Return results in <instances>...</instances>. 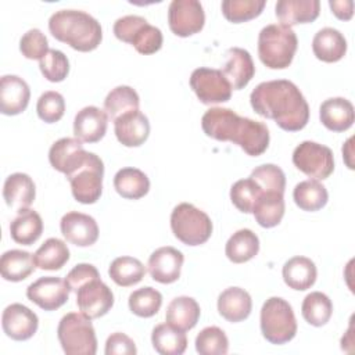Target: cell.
I'll return each instance as SVG.
<instances>
[{
  "label": "cell",
  "mask_w": 355,
  "mask_h": 355,
  "mask_svg": "<svg viewBox=\"0 0 355 355\" xmlns=\"http://www.w3.org/2000/svg\"><path fill=\"white\" fill-rule=\"evenodd\" d=\"M151 343L161 355H182L187 347V337L169 323H161L153 329Z\"/></svg>",
  "instance_id": "cell-35"
},
{
  "label": "cell",
  "mask_w": 355,
  "mask_h": 355,
  "mask_svg": "<svg viewBox=\"0 0 355 355\" xmlns=\"http://www.w3.org/2000/svg\"><path fill=\"white\" fill-rule=\"evenodd\" d=\"M252 309L251 295L241 287H229L218 297V312L227 322L245 320Z\"/></svg>",
  "instance_id": "cell-26"
},
{
  "label": "cell",
  "mask_w": 355,
  "mask_h": 355,
  "mask_svg": "<svg viewBox=\"0 0 355 355\" xmlns=\"http://www.w3.org/2000/svg\"><path fill=\"white\" fill-rule=\"evenodd\" d=\"M284 193L277 191H262L258 197L252 215L259 226L262 227H275L280 223L284 215Z\"/></svg>",
  "instance_id": "cell-31"
},
{
  "label": "cell",
  "mask_w": 355,
  "mask_h": 355,
  "mask_svg": "<svg viewBox=\"0 0 355 355\" xmlns=\"http://www.w3.org/2000/svg\"><path fill=\"white\" fill-rule=\"evenodd\" d=\"M293 164L315 180L327 179L334 171L333 151L327 146L311 140H305L294 148Z\"/></svg>",
  "instance_id": "cell-10"
},
{
  "label": "cell",
  "mask_w": 355,
  "mask_h": 355,
  "mask_svg": "<svg viewBox=\"0 0 355 355\" xmlns=\"http://www.w3.org/2000/svg\"><path fill=\"white\" fill-rule=\"evenodd\" d=\"M171 229L186 245L204 244L212 234L211 218L190 202L178 204L171 214Z\"/></svg>",
  "instance_id": "cell-7"
},
{
  "label": "cell",
  "mask_w": 355,
  "mask_h": 355,
  "mask_svg": "<svg viewBox=\"0 0 355 355\" xmlns=\"http://www.w3.org/2000/svg\"><path fill=\"white\" fill-rule=\"evenodd\" d=\"M293 198L297 207H300L302 211L313 212L322 209L327 204L329 193L320 182L308 179L295 184Z\"/></svg>",
  "instance_id": "cell-36"
},
{
  "label": "cell",
  "mask_w": 355,
  "mask_h": 355,
  "mask_svg": "<svg viewBox=\"0 0 355 355\" xmlns=\"http://www.w3.org/2000/svg\"><path fill=\"white\" fill-rule=\"evenodd\" d=\"M43 233V220L40 215L29 208L18 211V215L10 223L11 239L22 245H32Z\"/></svg>",
  "instance_id": "cell-30"
},
{
  "label": "cell",
  "mask_w": 355,
  "mask_h": 355,
  "mask_svg": "<svg viewBox=\"0 0 355 355\" xmlns=\"http://www.w3.org/2000/svg\"><path fill=\"white\" fill-rule=\"evenodd\" d=\"M259 251V239L250 229L234 232L226 241L225 254L234 263H244L252 259Z\"/></svg>",
  "instance_id": "cell-34"
},
{
  "label": "cell",
  "mask_w": 355,
  "mask_h": 355,
  "mask_svg": "<svg viewBox=\"0 0 355 355\" xmlns=\"http://www.w3.org/2000/svg\"><path fill=\"white\" fill-rule=\"evenodd\" d=\"M114 132L125 147H139L148 139L150 122L141 111H129L114 121Z\"/></svg>",
  "instance_id": "cell-19"
},
{
  "label": "cell",
  "mask_w": 355,
  "mask_h": 355,
  "mask_svg": "<svg viewBox=\"0 0 355 355\" xmlns=\"http://www.w3.org/2000/svg\"><path fill=\"white\" fill-rule=\"evenodd\" d=\"M135 341L123 333H112L105 341V355H135Z\"/></svg>",
  "instance_id": "cell-50"
},
{
  "label": "cell",
  "mask_w": 355,
  "mask_h": 355,
  "mask_svg": "<svg viewBox=\"0 0 355 355\" xmlns=\"http://www.w3.org/2000/svg\"><path fill=\"white\" fill-rule=\"evenodd\" d=\"M196 351L200 355H225L229 351V340L225 331L216 326L202 329L196 337Z\"/></svg>",
  "instance_id": "cell-42"
},
{
  "label": "cell",
  "mask_w": 355,
  "mask_h": 355,
  "mask_svg": "<svg viewBox=\"0 0 355 355\" xmlns=\"http://www.w3.org/2000/svg\"><path fill=\"white\" fill-rule=\"evenodd\" d=\"M319 118L329 130L344 132L354 123V105L344 97L327 98L319 107Z\"/></svg>",
  "instance_id": "cell-23"
},
{
  "label": "cell",
  "mask_w": 355,
  "mask_h": 355,
  "mask_svg": "<svg viewBox=\"0 0 355 355\" xmlns=\"http://www.w3.org/2000/svg\"><path fill=\"white\" fill-rule=\"evenodd\" d=\"M114 187L121 197L128 200H139L148 193L150 180L143 171L126 166L115 173Z\"/></svg>",
  "instance_id": "cell-32"
},
{
  "label": "cell",
  "mask_w": 355,
  "mask_h": 355,
  "mask_svg": "<svg viewBox=\"0 0 355 355\" xmlns=\"http://www.w3.org/2000/svg\"><path fill=\"white\" fill-rule=\"evenodd\" d=\"M200 313V305L194 298L180 295L169 302L165 313V320L175 329L187 331L197 324Z\"/></svg>",
  "instance_id": "cell-29"
},
{
  "label": "cell",
  "mask_w": 355,
  "mask_h": 355,
  "mask_svg": "<svg viewBox=\"0 0 355 355\" xmlns=\"http://www.w3.org/2000/svg\"><path fill=\"white\" fill-rule=\"evenodd\" d=\"M205 14L197 0H172L168 7V24L171 31L180 37L198 33L204 28Z\"/></svg>",
  "instance_id": "cell-12"
},
{
  "label": "cell",
  "mask_w": 355,
  "mask_h": 355,
  "mask_svg": "<svg viewBox=\"0 0 355 355\" xmlns=\"http://www.w3.org/2000/svg\"><path fill=\"white\" fill-rule=\"evenodd\" d=\"M36 265L33 255L22 250L6 251L0 258V272L4 280L22 282L31 276Z\"/></svg>",
  "instance_id": "cell-33"
},
{
  "label": "cell",
  "mask_w": 355,
  "mask_h": 355,
  "mask_svg": "<svg viewBox=\"0 0 355 355\" xmlns=\"http://www.w3.org/2000/svg\"><path fill=\"white\" fill-rule=\"evenodd\" d=\"M226 64L222 73L229 80L232 89L245 87L255 73V65L251 54L241 47H232L226 51Z\"/></svg>",
  "instance_id": "cell-22"
},
{
  "label": "cell",
  "mask_w": 355,
  "mask_h": 355,
  "mask_svg": "<svg viewBox=\"0 0 355 355\" xmlns=\"http://www.w3.org/2000/svg\"><path fill=\"white\" fill-rule=\"evenodd\" d=\"M69 291L67 282L61 277L44 276L28 286L26 297L44 311H55L68 301Z\"/></svg>",
  "instance_id": "cell-14"
},
{
  "label": "cell",
  "mask_w": 355,
  "mask_h": 355,
  "mask_svg": "<svg viewBox=\"0 0 355 355\" xmlns=\"http://www.w3.org/2000/svg\"><path fill=\"white\" fill-rule=\"evenodd\" d=\"M329 6L333 14L343 21H348L354 14V1L352 0H330Z\"/></svg>",
  "instance_id": "cell-51"
},
{
  "label": "cell",
  "mask_w": 355,
  "mask_h": 355,
  "mask_svg": "<svg viewBox=\"0 0 355 355\" xmlns=\"http://www.w3.org/2000/svg\"><path fill=\"white\" fill-rule=\"evenodd\" d=\"M76 305L89 319H97L108 313L114 305L111 288L100 279H93L76 290Z\"/></svg>",
  "instance_id": "cell-13"
},
{
  "label": "cell",
  "mask_w": 355,
  "mask_h": 355,
  "mask_svg": "<svg viewBox=\"0 0 355 355\" xmlns=\"http://www.w3.org/2000/svg\"><path fill=\"white\" fill-rule=\"evenodd\" d=\"M19 50L24 57H26L29 60L40 61L47 54V51L50 49H49V42H47V37L44 36V33L40 29L33 28V29L26 31L22 35V37L19 40Z\"/></svg>",
  "instance_id": "cell-48"
},
{
  "label": "cell",
  "mask_w": 355,
  "mask_h": 355,
  "mask_svg": "<svg viewBox=\"0 0 355 355\" xmlns=\"http://www.w3.org/2000/svg\"><path fill=\"white\" fill-rule=\"evenodd\" d=\"M61 233L71 244L89 247L98 239V226L93 216L78 211L67 212L60 222Z\"/></svg>",
  "instance_id": "cell-17"
},
{
  "label": "cell",
  "mask_w": 355,
  "mask_h": 355,
  "mask_svg": "<svg viewBox=\"0 0 355 355\" xmlns=\"http://www.w3.org/2000/svg\"><path fill=\"white\" fill-rule=\"evenodd\" d=\"M183 254L173 247H159L148 258L147 269L153 280L169 284L180 277V270L183 266Z\"/></svg>",
  "instance_id": "cell-18"
},
{
  "label": "cell",
  "mask_w": 355,
  "mask_h": 355,
  "mask_svg": "<svg viewBox=\"0 0 355 355\" xmlns=\"http://www.w3.org/2000/svg\"><path fill=\"white\" fill-rule=\"evenodd\" d=\"M302 318L315 327L324 326L333 313V304L331 300L320 291L309 293L301 305Z\"/></svg>",
  "instance_id": "cell-40"
},
{
  "label": "cell",
  "mask_w": 355,
  "mask_h": 355,
  "mask_svg": "<svg viewBox=\"0 0 355 355\" xmlns=\"http://www.w3.org/2000/svg\"><path fill=\"white\" fill-rule=\"evenodd\" d=\"M250 178L262 189V191L284 193L286 175L275 164H263L252 169Z\"/></svg>",
  "instance_id": "cell-45"
},
{
  "label": "cell",
  "mask_w": 355,
  "mask_h": 355,
  "mask_svg": "<svg viewBox=\"0 0 355 355\" xmlns=\"http://www.w3.org/2000/svg\"><path fill=\"white\" fill-rule=\"evenodd\" d=\"M319 0H279L275 12L279 21L286 26L312 22L319 17Z\"/></svg>",
  "instance_id": "cell-25"
},
{
  "label": "cell",
  "mask_w": 355,
  "mask_h": 355,
  "mask_svg": "<svg viewBox=\"0 0 355 355\" xmlns=\"http://www.w3.org/2000/svg\"><path fill=\"white\" fill-rule=\"evenodd\" d=\"M37 315L22 304H11L4 308L1 315V327L7 337L15 341H25L37 331Z\"/></svg>",
  "instance_id": "cell-16"
},
{
  "label": "cell",
  "mask_w": 355,
  "mask_h": 355,
  "mask_svg": "<svg viewBox=\"0 0 355 355\" xmlns=\"http://www.w3.org/2000/svg\"><path fill=\"white\" fill-rule=\"evenodd\" d=\"M104 164L98 155L89 153L85 164L68 180L73 198L80 204H94L103 191Z\"/></svg>",
  "instance_id": "cell-9"
},
{
  "label": "cell",
  "mask_w": 355,
  "mask_h": 355,
  "mask_svg": "<svg viewBox=\"0 0 355 355\" xmlns=\"http://www.w3.org/2000/svg\"><path fill=\"white\" fill-rule=\"evenodd\" d=\"M108 275L118 286L129 287L141 282L146 275V266L137 258L118 257L111 262Z\"/></svg>",
  "instance_id": "cell-39"
},
{
  "label": "cell",
  "mask_w": 355,
  "mask_h": 355,
  "mask_svg": "<svg viewBox=\"0 0 355 355\" xmlns=\"http://www.w3.org/2000/svg\"><path fill=\"white\" fill-rule=\"evenodd\" d=\"M201 126L208 137L232 141L245 154L258 157L269 146V130L263 122L237 115L230 108L212 107L201 118Z\"/></svg>",
  "instance_id": "cell-2"
},
{
  "label": "cell",
  "mask_w": 355,
  "mask_h": 355,
  "mask_svg": "<svg viewBox=\"0 0 355 355\" xmlns=\"http://www.w3.org/2000/svg\"><path fill=\"white\" fill-rule=\"evenodd\" d=\"M282 275H283L284 283L290 288L304 291L311 288L315 284L318 270L312 259L298 255V257L290 258L283 265Z\"/></svg>",
  "instance_id": "cell-28"
},
{
  "label": "cell",
  "mask_w": 355,
  "mask_h": 355,
  "mask_svg": "<svg viewBox=\"0 0 355 355\" xmlns=\"http://www.w3.org/2000/svg\"><path fill=\"white\" fill-rule=\"evenodd\" d=\"M69 259V250L67 244L57 239H47L33 254L35 265L43 270H58Z\"/></svg>",
  "instance_id": "cell-37"
},
{
  "label": "cell",
  "mask_w": 355,
  "mask_h": 355,
  "mask_svg": "<svg viewBox=\"0 0 355 355\" xmlns=\"http://www.w3.org/2000/svg\"><path fill=\"white\" fill-rule=\"evenodd\" d=\"M252 110L273 119L283 130L297 132L306 126L309 105L301 90L287 79L259 83L250 94Z\"/></svg>",
  "instance_id": "cell-1"
},
{
  "label": "cell",
  "mask_w": 355,
  "mask_h": 355,
  "mask_svg": "<svg viewBox=\"0 0 355 355\" xmlns=\"http://www.w3.org/2000/svg\"><path fill=\"white\" fill-rule=\"evenodd\" d=\"M265 4V0H223L220 7L227 21L240 24L258 17Z\"/></svg>",
  "instance_id": "cell-43"
},
{
  "label": "cell",
  "mask_w": 355,
  "mask_h": 355,
  "mask_svg": "<svg viewBox=\"0 0 355 355\" xmlns=\"http://www.w3.org/2000/svg\"><path fill=\"white\" fill-rule=\"evenodd\" d=\"M108 115L96 105L83 107L76 112L73 119V135L80 141L96 143L101 140L107 132Z\"/></svg>",
  "instance_id": "cell-21"
},
{
  "label": "cell",
  "mask_w": 355,
  "mask_h": 355,
  "mask_svg": "<svg viewBox=\"0 0 355 355\" xmlns=\"http://www.w3.org/2000/svg\"><path fill=\"white\" fill-rule=\"evenodd\" d=\"M312 50L318 60L323 62H337L347 53V40L340 31L326 26L315 33Z\"/></svg>",
  "instance_id": "cell-27"
},
{
  "label": "cell",
  "mask_w": 355,
  "mask_h": 355,
  "mask_svg": "<svg viewBox=\"0 0 355 355\" xmlns=\"http://www.w3.org/2000/svg\"><path fill=\"white\" fill-rule=\"evenodd\" d=\"M36 111L43 122L54 123L60 121L65 112V100L58 92H44L37 100Z\"/></svg>",
  "instance_id": "cell-47"
},
{
  "label": "cell",
  "mask_w": 355,
  "mask_h": 355,
  "mask_svg": "<svg viewBox=\"0 0 355 355\" xmlns=\"http://www.w3.org/2000/svg\"><path fill=\"white\" fill-rule=\"evenodd\" d=\"M3 197L6 204L17 211L29 208L36 197V186L32 178L22 172L7 176L3 186Z\"/></svg>",
  "instance_id": "cell-24"
},
{
  "label": "cell",
  "mask_w": 355,
  "mask_h": 355,
  "mask_svg": "<svg viewBox=\"0 0 355 355\" xmlns=\"http://www.w3.org/2000/svg\"><path fill=\"white\" fill-rule=\"evenodd\" d=\"M31 89L28 83L17 75H3L0 79V112L4 115H18L29 104Z\"/></svg>",
  "instance_id": "cell-20"
},
{
  "label": "cell",
  "mask_w": 355,
  "mask_h": 355,
  "mask_svg": "<svg viewBox=\"0 0 355 355\" xmlns=\"http://www.w3.org/2000/svg\"><path fill=\"white\" fill-rule=\"evenodd\" d=\"M114 35L132 44L140 54H153L162 47V32L140 15H123L114 22Z\"/></svg>",
  "instance_id": "cell-8"
},
{
  "label": "cell",
  "mask_w": 355,
  "mask_h": 355,
  "mask_svg": "<svg viewBox=\"0 0 355 355\" xmlns=\"http://www.w3.org/2000/svg\"><path fill=\"white\" fill-rule=\"evenodd\" d=\"M261 193L262 189L251 178L240 179L230 187V200L239 211L251 214Z\"/></svg>",
  "instance_id": "cell-44"
},
{
  "label": "cell",
  "mask_w": 355,
  "mask_h": 355,
  "mask_svg": "<svg viewBox=\"0 0 355 355\" xmlns=\"http://www.w3.org/2000/svg\"><path fill=\"white\" fill-rule=\"evenodd\" d=\"M297 46L295 32L283 24L266 25L258 35L259 60L270 69L287 68L294 58Z\"/></svg>",
  "instance_id": "cell-4"
},
{
  "label": "cell",
  "mask_w": 355,
  "mask_h": 355,
  "mask_svg": "<svg viewBox=\"0 0 355 355\" xmlns=\"http://www.w3.org/2000/svg\"><path fill=\"white\" fill-rule=\"evenodd\" d=\"M261 333L270 344L282 345L291 341L297 333V320L291 305L280 298H268L261 308Z\"/></svg>",
  "instance_id": "cell-5"
},
{
  "label": "cell",
  "mask_w": 355,
  "mask_h": 355,
  "mask_svg": "<svg viewBox=\"0 0 355 355\" xmlns=\"http://www.w3.org/2000/svg\"><path fill=\"white\" fill-rule=\"evenodd\" d=\"M190 87L202 104H219L229 101L232 86L219 69L197 68L190 75Z\"/></svg>",
  "instance_id": "cell-11"
},
{
  "label": "cell",
  "mask_w": 355,
  "mask_h": 355,
  "mask_svg": "<svg viewBox=\"0 0 355 355\" xmlns=\"http://www.w3.org/2000/svg\"><path fill=\"white\" fill-rule=\"evenodd\" d=\"M89 151L76 137H62L53 143L49 150V161L51 166L69 178L87 159Z\"/></svg>",
  "instance_id": "cell-15"
},
{
  "label": "cell",
  "mask_w": 355,
  "mask_h": 355,
  "mask_svg": "<svg viewBox=\"0 0 355 355\" xmlns=\"http://www.w3.org/2000/svg\"><path fill=\"white\" fill-rule=\"evenodd\" d=\"M140 98L137 92L126 85H121L114 87L104 100V111L107 112L108 118L115 121L118 116L139 110Z\"/></svg>",
  "instance_id": "cell-38"
},
{
  "label": "cell",
  "mask_w": 355,
  "mask_h": 355,
  "mask_svg": "<svg viewBox=\"0 0 355 355\" xmlns=\"http://www.w3.org/2000/svg\"><path fill=\"white\" fill-rule=\"evenodd\" d=\"M351 148H352V137H349V139L347 140V143L343 146V157L345 158V162H347L348 168H349V169H354V165H352V162L349 161V157H351V154H352Z\"/></svg>",
  "instance_id": "cell-52"
},
{
  "label": "cell",
  "mask_w": 355,
  "mask_h": 355,
  "mask_svg": "<svg viewBox=\"0 0 355 355\" xmlns=\"http://www.w3.org/2000/svg\"><path fill=\"white\" fill-rule=\"evenodd\" d=\"M57 337L67 355H94L97 351V338L92 319L82 312L64 315L57 327Z\"/></svg>",
  "instance_id": "cell-6"
},
{
  "label": "cell",
  "mask_w": 355,
  "mask_h": 355,
  "mask_svg": "<svg viewBox=\"0 0 355 355\" xmlns=\"http://www.w3.org/2000/svg\"><path fill=\"white\" fill-rule=\"evenodd\" d=\"M97 277H100V273L96 266H93L92 263H78L68 272L65 282H67L69 290L76 293V290L79 287H82L87 282L97 279Z\"/></svg>",
  "instance_id": "cell-49"
},
{
  "label": "cell",
  "mask_w": 355,
  "mask_h": 355,
  "mask_svg": "<svg viewBox=\"0 0 355 355\" xmlns=\"http://www.w3.org/2000/svg\"><path fill=\"white\" fill-rule=\"evenodd\" d=\"M39 68L49 82H62L69 72V61L61 50L50 49L39 61Z\"/></svg>",
  "instance_id": "cell-46"
},
{
  "label": "cell",
  "mask_w": 355,
  "mask_h": 355,
  "mask_svg": "<svg viewBox=\"0 0 355 355\" xmlns=\"http://www.w3.org/2000/svg\"><path fill=\"white\" fill-rule=\"evenodd\" d=\"M128 304L130 312L136 316L151 318L159 311L162 305V295L158 290L146 286L130 293Z\"/></svg>",
  "instance_id": "cell-41"
},
{
  "label": "cell",
  "mask_w": 355,
  "mask_h": 355,
  "mask_svg": "<svg viewBox=\"0 0 355 355\" xmlns=\"http://www.w3.org/2000/svg\"><path fill=\"white\" fill-rule=\"evenodd\" d=\"M49 31L78 51H92L103 39L100 22L82 10H58L49 18Z\"/></svg>",
  "instance_id": "cell-3"
}]
</instances>
